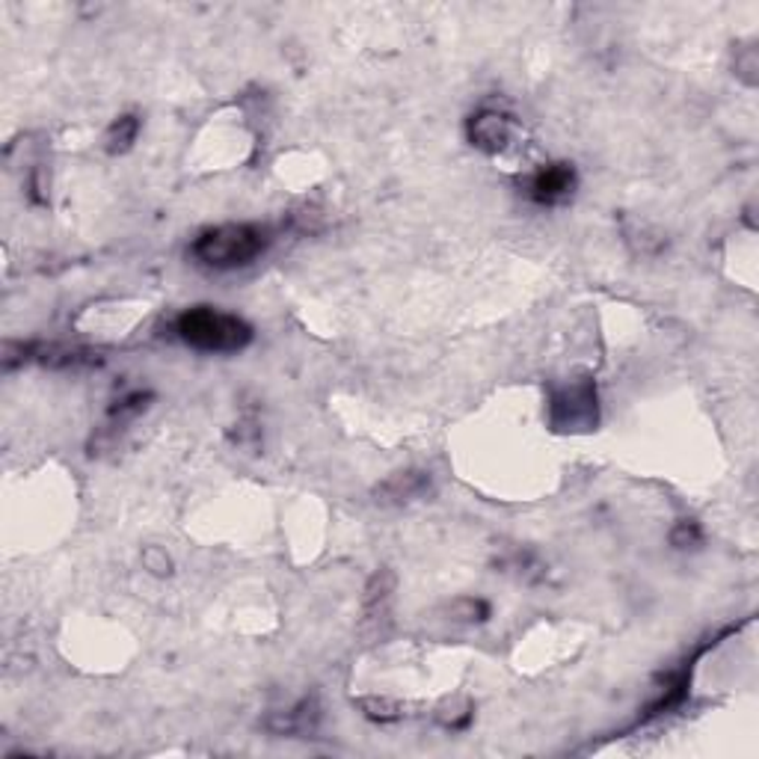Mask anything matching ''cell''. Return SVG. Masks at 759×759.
Returning a JSON list of instances; mask_svg holds the SVG:
<instances>
[{
	"label": "cell",
	"mask_w": 759,
	"mask_h": 759,
	"mask_svg": "<svg viewBox=\"0 0 759 759\" xmlns=\"http://www.w3.org/2000/svg\"><path fill=\"white\" fill-rule=\"evenodd\" d=\"M270 247V232L253 223H229V226L206 229L190 244L196 265L208 270H237L253 265Z\"/></svg>",
	"instance_id": "6da1fadb"
},
{
	"label": "cell",
	"mask_w": 759,
	"mask_h": 759,
	"mask_svg": "<svg viewBox=\"0 0 759 759\" xmlns=\"http://www.w3.org/2000/svg\"><path fill=\"white\" fill-rule=\"evenodd\" d=\"M175 336L199 353H237L249 348L253 327L214 306H194L175 318Z\"/></svg>",
	"instance_id": "7a4b0ae2"
},
{
	"label": "cell",
	"mask_w": 759,
	"mask_h": 759,
	"mask_svg": "<svg viewBox=\"0 0 759 759\" xmlns=\"http://www.w3.org/2000/svg\"><path fill=\"white\" fill-rule=\"evenodd\" d=\"M549 424L558 433H587L599 424V398L591 377L570 380L567 386L549 389Z\"/></svg>",
	"instance_id": "3957f363"
},
{
	"label": "cell",
	"mask_w": 759,
	"mask_h": 759,
	"mask_svg": "<svg viewBox=\"0 0 759 759\" xmlns=\"http://www.w3.org/2000/svg\"><path fill=\"white\" fill-rule=\"evenodd\" d=\"M575 187H579V173L573 164L558 161V164H544L537 173L525 178V194L534 206L554 208L564 206L567 199H573Z\"/></svg>",
	"instance_id": "277c9868"
},
{
	"label": "cell",
	"mask_w": 759,
	"mask_h": 759,
	"mask_svg": "<svg viewBox=\"0 0 759 759\" xmlns=\"http://www.w3.org/2000/svg\"><path fill=\"white\" fill-rule=\"evenodd\" d=\"M466 137L475 149L487 154L507 152L516 137V122L511 114H504L499 107H481L478 114L466 119Z\"/></svg>",
	"instance_id": "5b68a950"
},
{
	"label": "cell",
	"mask_w": 759,
	"mask_h": 759,
	"mask_svg": "<svg viewBox=\"0 0 759 759\" xmlns=\"http://www.w3.org/2000/svg\"><path fill=\"white\" fill-rule=\"evenodd\" d=\"M21 360H33L48 369H93L102 365V357L86 348L66 345H21Z\"/></svg>",
	"instance_id": "8992f818"
},
{
	"label": "cell",
	"mask_w": 759,
	"mask_h": 759,
	"mask_svg": "<svg viewBox=\"0 0 759 759\" xmlns=\"http://www.w3.org/2000/svg\"><path fill=\"white\" fill-rule=\"evenodd\" d=\"M431 493V475L421 469H407V472H395L392 478L377 487L380 504H410L416 499H424Z\"/></svg>",
	"instance_id": "52a82bcc"
},
{
	"label": "cell",
	"mask_w": 759,
	"mask_h": 759,
	"mask_svg": "<svg viewBox=\"0 0 759 759\" xmlns=\"http://www.w3.org/2000/svg\"><path fill=\"white\" fill-rule=\"evenodd\" d=\"M320 721V709L318 700L306 698L300 700L297 707L285 709V712H273L270 719L265 721V727L277 736H308L318 729Z\"/></svg>",
	"instance_id": "ba28073f"
},
{
	"label": "cell",
	"mask_w": 759,
	"mask_h": 759,
	"mask_svg": "<svg viewBox=\"0 0 759 759\" xmlns=\"http://www.w3.org/2000/svg\"><path fill=\"white\" fill-rule=\"evenodd\" d=\"M137 133H140V119L137 116H116L114 125L104 133V149H107V154H125L137 143Z\"/></svg>",
	"instance_id": "9c48e42d"
},
{
	"label": "cell",
	"mask_w": 759,
	"mask_h": 759,
	"mask_svg": "<svg viewBox=\"0 0 759 759\" xmlns=\"http://www.w3.org/2000/svg\"><path fill=\"white\" fill-rule=\"evenodd\" d=\"M700 537H703V534H700V525L682 519V523L670 532V544L677 546V549H688V546H698Z\"/></svg>",
	"instance_id": "30bf717a"
},
{
	"label": "cell",
	"mask_w": 759,
	"mask_h": 759,
	"mask_svg": "<svg viewBox=\"0 0 759 759\" xmlns=\"http://www.w3.org/2000/svg\"><path fill=\"white\" fill-rule=\"evenodd\" d=\"M362 709H365V715L374 721H398L404 712H400L395 703H389V700H362Z\"/></svg>",
	"instance_id": "8fae6325"
},
{
	"label": "cell",
	"mask_w": 759,
	"mask_h": 759,
	"mask_svg": "<svg viewBox=\"0 0 759 759\" xmlns=\"http://www.w3.org/2000/svg\"><path fill=\"white\" fill-rule=\"evenodd\" d=\"M143 564L149 567L152 573H157V575H166V573H170V567H173V564H170V558H166L164 549H154V546H152V549H145V552H143Z\"/></svg>",
	"instance_id": "7c38bea8"
}]
</instances>
